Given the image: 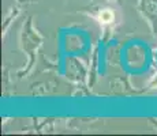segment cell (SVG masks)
I'll list each match as a JSON object with an SVG mask.
<instances>
[{"label":"cell","mask_w":157,"mask_h":136,"mask_svg":"<svg viewBox=\"0 0 157 136\" xmlns=\"http://www.w3.org/2000/svg\"><path fill=\"white\" fill-rule=\"evenodd\" d=\"M100 20L101 22H104V23H109V22H112V19H113V14L111 13L109 10H104V11H101L100 13Z\"/></svg>","instance_id":"cell-1"}]
</instances>
